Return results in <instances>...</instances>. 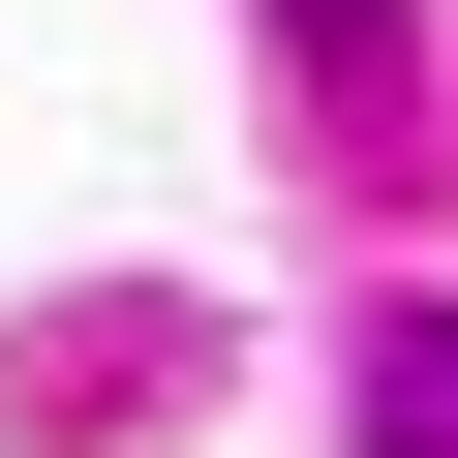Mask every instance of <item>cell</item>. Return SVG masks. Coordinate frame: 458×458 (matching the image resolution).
Instances as JSON below:
<instances>
[{
  "label": "cell",
  "mask_w": 458,
  "mask_h": 458,
  "mask_svg": "<svg viewBox=\"0 0 458 458\" xmlns=\"http://www.w3.org/2000/svg\"><path fill=\"white\" fill-rule=\"evenodd\" d=\"M367 458H458V306H397V336H367Z\"/></svg>",
  "instance_id": "obj_1"
},
{
  "label": "cell",
  "mask_w": 458,
  "mask_h": 458,
  "mask_svg": "<svg viewBox=\"0 0 458 458\" xmlns=\"http://www.w3.org/2000/svg\"><path fill=\"white\" fill-rule=\"evenodd\" d=\"M276 31H306V62H397V0H276Z\"/></svg>",
  "instance_id": "obj_2"
}]
</instances>
